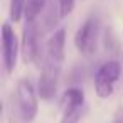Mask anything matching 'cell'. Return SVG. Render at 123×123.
Returning a JSON list of instances; mask_svg holds the SVG:
<instances>
[{
    "mask_svg": "<svg viewBox=\"0 0 123 123\" xmlns=\"http://www.w3.org/2000/svg\"><path fill=\"white\" fill-rule=\"evenodd\" d=\"M25 5H27V0H10V20L19 22L22 19V15H25Z\"/></svg>",
    "mask_w": 123,
    "mask_h": 123,
    "instance_id": "cell-10",
    "label": "cell"
},
{
    "mask_svg": "<svg viewBox=\"0 0 123 123\" xmlns=\"http://www.w3.org/2000/svg\"><path fill=\"white\" fill-rule=\"evenodd\" d=\"M74 4H76V0H59V9H61V17H68L73 9H74Z\"/></svg>",
    "mask_w": 123,
    "mask_h": 123,
    "instance_id": "cell-11",
    "label": "cell"
},
{
    "mask_svg": "<svg viewBox=\"0 0 123 123\" xmlns=\"http://www.w3.org/2000/svg\"><path fill=\"white\" fill-rule=\"evenodd\" d=\"M98 37H99V19L96 14H91L78 29L74 36V46L84 57H91L96 52Z\"/></svg>",
    "mask_w": 123,
    "mask_h": 123,
    "instance_id": "cell-1",
    "label": "cell"
},
{
    "mask_svg": "<svg viewBox=\"0 0 123 123\" xmlns=\"http://www.w3.org/2000/svg\"><path fill=\"white\" fill-rule=\"evenodd\" d=\"M84 111V93L78 86L66 89L62 96V116L59 123H78Z\"/></svg>",
    "mask_w": 123,
    "mask_h": 123,
    "instance_id": "cell-5",
    "label": "cell"
},
{
    "mask_svg": "<svg viewBox=\"0 0 123 123\" xmlns=\"http://www.w3.org/2000/svg\"><path fill=\"white\" fill-rule=\"evenodd\" d=\"M19 51H20V46H19V41H17V36L12 29L10 24H4L2 25V56H4V66H5V71L10 74L14 73L15 66H17V57H19Z\"/></svg>",
    "mask_w": 123,
    "mask_h": 123,
    "instance_id": "cell-6",
    "label": "cell"
},
{
    "mask_svg": "<svg viewBox=\"0 0 123 123\" xmlns=\"http://www.w3.org/2000/svg\"><path fill=\"white\" fill-rule=\"evenodd\" d=\"M17 103L20 110V116L24 121L31 123L37 116V96H36V88L31 79L22 78L17 83Z\"/></svg>",
    "mask_w": 123,
    "mask_h": 123,
    "instance_id": "cell-4",
    "label": "cell"
},
{
    "mask_svg": "<svg viewBox=\"0 0 123 123\" xmlns=\"http://www.w3.org/2000/svg\"><path fill=\"white\" fill-rule=\"evenodd\" d=\"M121 74V66L118 61H108L101 64L94 74V91L99 98H108L113 89L115 83Z\"/></svg>",
    "mask_w": 123,
    "mask_h": 123,
    "instance_id": "cell-3",
    "label": "cell"
},
{
    "mask_svg": "<svg viewBox=\"0 0 123 123\" xmlns=\"http://www.w3.org/2000/svg\"><path fill=\"white\" fill-rule=\"evenodd\" d=\"M49 0H27L25 5V20H36L37 15L47 7Z\"/></svg>",
    "mask_w": 123,
    "mask_h": 123,
    "instance_id": "cell-9",
    "label": "cell"
},
{
    "mask_svg": "<svg viewBox=\"0 0 123 123\" xmlns=\"http://www.w3.org/2000/svg\"><path fill=\"white\" fill-rule=\"evenodd\" d=\"M61 68H62V62L46 56V59L42 62V71H41V76L37 81V94L41 99H52L56 96Z\"/></svg>",
    "mask_w": 123,
    "mask_h": 123,
    "instance_id": "cell-2",
    "label": "cell"
},
{
    "mask_svg": "<svg viewBox=\"0 0 123 123\" xmlns=\"http://www.w3.org/2000/svg\"><path fill=\"white\" fill-rule=\"evenodd\" d=\"M111 123H123V106H118V110L115 111V116H113Z\"/></svg>",
    "mask_w": 123,
    "mask_h": 123,
    "instance_id": "cell-12",
    "label": "cell"
},
{
    "mask_svg": "<svg viewBox=\"0 0 123 123\" xmlns=\"http://www.w3.org/2000/svg\"><path fill=\"white\" fill-rule=\"evenodd\" d=\"M20 52L24 57V62H32L39 56V27L36 20H27L22 32V44Z\"/></svg>",
    "mask_w": 123,
    "mask_h": 123,
    "instance_id": "cell-7",
    "label": "cell"
},
{
    "mask_svg": "<svg viewBox=\"0 0 123 123\" xmlns=\"http://www.w3.org/2000/svg\"><path fill=\"white\" fill-rule=\"evenodd\" d=\"M64 47H66V31L61 27V29L54 31L52 36L49 37L47 46H46V56L59 61V62H64V56H66Z\"/></svg>",
    "mask_w": 123,
    "mask_h": 123,
    "instance_id": "cell-8",
    "label": "cell"
}]
</instances>
